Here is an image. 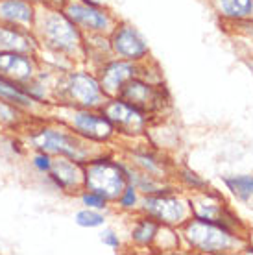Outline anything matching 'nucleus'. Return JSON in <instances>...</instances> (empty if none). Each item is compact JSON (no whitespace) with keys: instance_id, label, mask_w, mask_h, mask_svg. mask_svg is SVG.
Returning <instances> with one entry per match:
<instances>
[{"instance_id":"19","label":"nucleus","mask_w":253,"mask_h":255,"mask_svg":"<svg viewBox=\"0 0 253 255\" xmlns=\"http://www.w3.org/2000/svg\"><path fill=\"white\" fill-rule=\"evenodd\" d=\"M159 233V222L152 217L140 218L139 222L135 224V228L131 231V239L137 244H142V246H148V244L153 243V239L157 237Z\"/></svg>"},{"instance_id":"27","label":"nucleus","mask_w":253,"mask_h":255,"mask_svg":"<svg viewBox=\"0 0 253 255\" xmlns=\"http://www.w3.org/2000/svg\"><path fill=\"white\" fill-rule=\"evenodd\" d=\"M28 2H32V4H35V6H43L44 4V0H28Z\"/></svg>"},{"instance_id":"23","label":"nucleus","mask_w":253,"mask_h":255,"mask_svg":"<svg viewBox=\"0 0 253 255\" xmlns=\"http://www.w3.org/2000/svg\"><path fill=\"white\" fill-rule=\"evenodd\" d=\"M80 200H82V204L85 205V207H89V209L104 211L108 207V200H106V198L95 191H89V189H82Z\"/></svg>"},{"instance_id":"18","label":"nucleus","mask_w":253,"mask_h":255,"mask_svg":"<svg viewBox=\"0 0 253 255\" xmlns=\"http://www.w3.org/2000/svg\"><path fill=\"white\" fill-rule=\"evenodd\" d=\"M33 121H37V119H33ZM30 122H32L30 115H26L24 111H20L19 108H15L11 104L0 100V128L22 131Z\"/></svg>"},{"instance_id":"25","label":"nucleus","mask_w":253,"mask_h":255,"mask_svg":"<svg viewBox=\"0 0 253 255\" xmlns=\"http://www.w3.org/2000/svg\"><path fill=\"white\" fill-rule=\"evenodd\" d=\"M137 200H139V196H137V189H135L131 183H127L126 189H124L122 194L119 196V204H121V207H124V209H133V207L137 205Z\"/></svg>"},{"instance_id":"3","label":"nucleus","mask_w":253,"mask_h":255,"mask_svg":"<svg viewBox=\"0 0 253 255\" xmlns=\"http://www.w3.org/2000/svg\"><path fill=\"white\" fill-rule=\"evenodd\" d=\"M52 98L54 104L87 109H100L108 100L98 78L85 70H69L59 74L54 83Z\"/></svg>"},{"instance_id":"1","label":"nucleus","mask_w":253,"mask_h":255,"mask_svg":"<svg viewBox=\"0 0 253 255\" xmlns=\"http://www.w3.org/2000/svg\"><path fill=\"white\" fill-rule=\"evenodd\" d=\"M32 33L39 45V52L46 50L56 58L76 59L85 56V35L63 9L39 6Z\"/></svg>"},{"instance_id":"12","label":"nucleus","mask_w":253,"mask_h":255,"mask_svg":"<svg viewBox=\"0 0 253 255\" xmlns=\"http://www.w3.org/2000/svg\"><path fill=\"white\" fill-rule=\"evenodd\" d=\"M144 211L148 217L155 218L161 224H181L187 217V205L185 202H181L177 196L172 194H150L144 200Z\"/></svg>"},{"instance_id":"2","label":"nucleus","mask_w":253,"mask_h":255,"mask_svg":"<svg viewBox=\"0 0 253 255\" xmlns=\"http://www.w3.org/2000/svg\"><path fill=\"white\" fill-rule=\"evenodd\" d=\"M22 131L26 146L50 153L54 157L61 155L78 163H87L95 157V152H91V140L83 139L70 128L48 117L32 121Z\"/></svg>"},{"instance_id":"24","label":"nucleus","mask_w":253,"mask_h":255,"mask_svg":"<svg viewBox=\"0 0 253 255\" xmlns=\"http://www.w3.org/2000/svg\"><path fill=\"white\" fill-rule=\"evenodd\" d=\"M52 161H54V155H50V153H46V152H41V150H35V153L32 155V166L39 174H44V176L50 172Z\"/></svg>"},{"instance_id":"10","label":"nucleus","mask_w":253,"mask_h":255,"mask_svg":"<svg viewBox=\"0 0 253 255\" xmlns=\"http://www.w3.org/2000/svg\"><path fill=\"white\" fill-rule=\"evenodd\" d=\"M0 100L19 108L20 111H24L26 115L33 119H44L52 106V104H43L37 98H33L24 87V83H17L4 76H0Z\"/></svg>"},{"instance_id":"6","label":"nucleus","mask_w":253,"mask_h":255,"mask_svg":"<svg viewBox=\"0 0 253 255\" xmlns=\"http://www.w3.org/2000/svg\"><path fill=\"white\" fill-rule=\"evenodd\" d=\"M61 9L83 33L89 35H102L113 26L111 15L93 0H67Z\"/></svg>"},{"instance_id":"4","label":"nucleus","mask_w":253,"mask_h":255,"mask_svg":"<svg viewBox=\"0 0 253 255\" xmlns=\"http://www.w3.org/2000/svg\"><path fill=\"white\" fill-rule=\"evenodd\" d=\"M46 117L65 124L74 133L91 142H106L115 133L113 124L102 113V109L96 111V109L65 106V104H52Z\"/></svg>"},{"instance_id":"13","label":"nucleus","mask_w":253,"mask_h":255,"mask_svg":"<svg viewBox=\"0 0 253 255\" xmlns=\"http://www.w3.org/2000/svg\"><path fill=\"white\" fill-rule=\"evenodd\" d=\"M54 187L63 192H78L83 189V163L57 155L52 161L50 172L46 174Z\"/></svg>"},{"instance_id":"20","label":"nucleus","mask_w":253,"mask_h":255,"mask_svg":"<svg viewBox=\"0 0 253 255\" xmlns=\"http://www.w3.org/2000/svg\"><path fill=\"white\" fill-rule=\"evenodd\" d=\"M74 222L80 226V228H98V226H104L106 222V217L102 215V211L98 209H80L74 215Z\"/></svg>"},{"instance_id":"5","label":"nucleus","mask_w":253,"mask_h":255,"mask_svg":"<svg viewBox=\"0 0 253 255\" xmlns=\"http://www.w3.org/2000/svg\"><path fill=\"white\" fill-rule=\"evenodd\" d=\"M129 183L124 166L109 157H91L83 163V189L95 191L106 200H119Z\"/></svg>"},{"instance_id":"21","label":"nucleus","mask_w":253,"mask_h":255,"mask_svg":"<svg viewBox=\"0 0 253 255\" xmlns=\"http://www.w3.org/2000/svg\"><path fill=\"white\" fill-rule=\"evenodd\" d=\"M222 11L231 17H244L253 9V0H222Z\"/></svg>"},{"instance_id":"26","label":"nucleus","mask_w":253,"mask_h":255,"mask_svg":"<svg viewBox=\"0 0 253 255\" xmlns=\"http://www.w3.org/2000/svg\"><path fill=\"white\" fill-rule=\"evenodd\" d=\"M102 243L109 246V248H119L121 246V239L113 231H106V233H102Z\"/></svg>"},{"instance_id":"11","label":"nucleus","mask_w":253,"mask_h":255,"mask_svg":"<svg viewBox=\"0 0 253 255\" xmlns=\"http://www.w3.org/2000/svg\"><path fill=\"white\" fill-rule=\"evenodd\" d=\"M111 50L121 59L140 61L148 56V45L131 24H117L111 33Z\"/></svg>"},{"instance_id":"8","label":"nucleus","mask_w":253,"mask_h":255,"mask_svg":"<svg viewBox=\"0 0 253 255\" xmlns=\"http://www.w3.org/2000/svg\"><path fill=\"white\" fill-rule=\"evenodd\" d=\"M43 70V61L39 54L28 52H0V76L17 83H28Z\"/></svg>"},{"instance_id":"16","label":"nucleus","mask_w":253,"mask_h":255,"mask_svg":"<svg viewBox=\"0 0 253 255\" xmlns=\"http://www.w3.org/2000/svg\"><path fill=\"white\" fill-rule=\"evenodd\" d=\"M37 17V6L28 0H0V22L32 30Z\"/></svg>"},{"instance_id":"9","label":"nucleus","mask_w":253,"mask_h":255,"mask_svg":"<svg viewBox=\"0 0 253 255\" xmlns=\"http://www.w3.org/2000/svg\"><path fill=\"white\" fill-rule=\"evenodd\" d=\"M185 235L194 248L202 252H222L231 244V237L224 226L198 218L185 226Z\"/></svg>"},{"instance_id":"14","label":"nucleus","mask_w":253,"mask_h":255,"mask_svg":"<svg viewBox=\"0 0 253 255\" xmlns=\"http://www.w3.org/2000/svg\"><path fill=\"white\" fill-rule=\"evenodd\" d=\"M135 76H137V67L133 65V61L117 59V61H109L102 67L98 82H100V87L106 93V96L113 98V96L121 95L122 87Z\"/></svg>"},{"instance_id":"17","label":"nucleus","mask_w":253,"mask_h":255,"mask_svg":"<svg viewBox=\"0 0 253 255\" xmlns=\"http://www.w3.org/2000/svg\"><path fill=\"white\" fill-rule=\"evenodd\" d=\"M7 50L39 54V45L33 37L32 30H24V28L0 22V52Z\"/></svg>"},{"instance_id":"15","label":"nucleus","mask_w":253,"mask_h":255,"mask_svg":"<svg viewBox=\"0 0 253 255\" xmlns=\"http://www.w3.org/2000/svg\"><path fill=\"white\" fill-rule=\"evenodd\" d=\"M119 96H121L122 100L129 102L131 106H135L137 109L144 111V113L157 109L159 106H161V102H163L161 91H157L153 85H150V83L139 80L137 76L131 78V80L122 87Z\"/></svg>"},{"instance_id":"22","label":"nucleus","mask_w":253,"mask_h":255,"mask_svg":"<svg viewBox=\"0 0 253 255\" xmlns=\"http://www.w3.org/2000/svg\"><path fill=\"white\" fill-rule=\"evenodd\" d=\"M226 183L229 185V189L239 194L242 198H248L253 194V178L250 176H242V178H228Z\"/></svg>"},{"instance_id":"7","label":"nucleus","mask_w":253,"mask_h":255,"mask_svg":"<svg viewBox=\"0 0 253 255\" xmlns=\"http://www.w3.org/2000/svg\"><path fill=\"white\" fill-rule=\"evenodd\" d=\"M100 109L102 113L109 119V122L113 124L115 131L127 135H137L144 131L146 113L131 106L129 102H126V100H122L121 96L108 98Z\"/></svg>"}]
</instances>
